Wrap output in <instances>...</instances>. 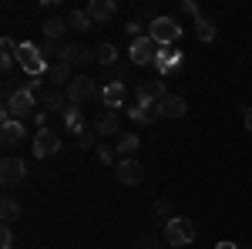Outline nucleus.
<instances>
[{
    "instance_id": "obj_34",
    "label": "nucleus",
    "mask_w": 252,
    "mask_h": 249,
    "mask_svg": "<svg viewBox=\"0 0 252 249\" xmlns=\"http://www.w3.org/2000/svg\"><path fill=\"white\" fill-rule=\"evenodd\" d=\"M242 121H246V132L252 135V108H246V115H242Z\"/></svg>"
},
{
    "instance_id": "obj_2",
    "label": "nucleus",
    "mask_w": 252,
    "mask_h": 249,
    "mask_svg": "<svg viewBox=\"0 0 252 249\" xmlns=\"http://www.w3.org/2000/svg\"><path fill=\"white\" fill-rule=\"evenodd\" d=\"M17 61H20V68H24L31 77H40L44 71H47V58H44V51H40L37 44H31V40H24V44H20Z\"/></svg>"
},
{
    "instance_id": "obj_5",
    "label": "nucleus",
    "mask_w": 252,
    "mask_h": 249,
    "mask_svg": "<svg viewBox=\"0 0 252 249\" xmlns=\"http://www.w3.org/2000/svg\"><path fill=\"white\" fill-rule=\"evenodd\" d=\"M67 98H71V105H81V101L101 98V91H97L94 77H88V74H74V81L67 84Z\"/></svg>"
},
{
    "instance_id": "obj_9",
    "label": "nucleus",
    "mask_w": 252,
    "mask_h": 249,
    "mask_svg": "<svg viewBox=\"0 0 252 249\" xmlns=\"http://www.w3.org/2000/svg\"><path fill=\"white\" fill-rule=\"evenodd\" d=\"M58 148H61V135H54L51 128H40V132L34 135V155H37V158H51Z\"/></svg>"
},
{
    "instance_id": "obj_35",
    "label": "nucleus",
    "mask_w": 252,
    "mask_h": 249,
    "mask_svg": "<svg viewBox=\"0 0 252 249\" xmlns=\"http://www.w3.org/2000/svg\"><path fill=\"white\" fill-rule=\"evenodd\" d=\"M34 118H37V125H40V128H47V111H37Z\"/></svg>"
},
{
    "instance_id": "obj_8",
    "label": "nucleus",
    "mask_w": 252,
    "mask_h": 249,
    "mask_svg": "<svg viewBox=\"0 0 252 249\" xmlns=\"http://www.w3.org/2000/svg\"><path fill=\"white\" fill-rule=\"evenodd\" d=\"M115 175L121 185H128V189H135L138 182H141V165H138L135 158H121V162H115Z\"/></svg>"
},
{
    "instance_id": "obj_4",
    "label": "nucleus",
    "mask_w": 252,
    "mask_h": 249,
    "mask_svg": "<svg viewBox=\"0 0 252 249\" xmlns=\"http://www.w3.org/2000/svg\"><path fill=\"white\" fill-rule=\"evenodd\" d=\"M165 239L172 243V246H189L195 239V222L192 219H185V215H175L165 222Z\"/></svg>"
},
{
    "instance_id": "obj_11",
    "label": "nucleus",
    "mask_w": 252,
    "mask_h": 249,
    "mask_svg": "<svg viewBox=\"0 0 252 249\" xmlns=\"http://www.w3.org/2000/svg\"><path fill=\"white\" fill-rule=\"evenodd\" d=\"M155 68L161 71V74H172V71H178V68H182V51H175V47H158Z\"/></svg>"
},
{
    "instance_id": "obj_32",
    "label": "nucleus",
    "mask_w": 252,
    "mask_h": 249,
    "mask_svg": "<svg viewBox=\"0 0 252 249\" xmlns=\"http://www.w3.org/2000/svg\"><path fill=\"white\" fill-rule=\"evenodd\" d=\"M138 249H161V243H155V239L145 236V239H138Z\"/></svg>"
},
{
    "instance_id": "obj_25",
    "label": "nucleus",
    "mask_w": 252,
    "mask_h": 249,
    "mask_svg": "<svg viewBox=\"0 0 252 249\" xmlns=\"http://www.w3.org/2000/svg\"><path fill=\"white\" fill-rule=\"evenodd\" d=\"M64 125H67V128H71V132L78 135L81 128H84V121H81V108H74V105H71V108H67V111H64Z\"/></svg>"
},
{
    "instance_id": "obj_7",
    "label": "nucleus",
    "mask_w": 252,
    "mask_h": 249,
    "mask_svg": "<svg viewBox=\"0 0 252 249\" xmlns=\"http://www.w3.org/2000/svg\"><path fill=\"white\" fill-rule=\"evenodd\" d=\"M165 95H168V91H165V81H161V77L141 81V84H138V91H135L138 105H161V98H165Z\"/></svg>"
},
{
    "instance_id": "obj_21",
    "label": "nucleus",
    "mask_w": 252,
    "mask_h": 249,
    "mask_svg": "<svg viewBox=\"0 0 252 249\" xmlns=\"http://www.w3.org/2000/svg\"><path fill=\"white\" fill-rule=\"evenodd\" d=\"M47 77H51L54 84H71V81H74V77H71V64H67V61H58V64L47 71Z\"/></svg>"
},
{
    "instance_id": "obj_26",
    "label": "nucleus",
    "mask_w": 252,
    "mask_h": 249,
    "mask_svg": "<svg viewBox=\"0 0 252 249\" xmlns=\"http://www.w3.org/2000/svg\"><path fill=\"white\" fill-rule=\"evenodd\" d=\"M94 58L101 61V64H115V61H118V47H115V44H101V47L94 51Z\"/></svg>"
},
{
    "instance_id": "obj_30",
    "label": "nucleus",
    "mask_w": 252,
    "mask_h": 249,
    "mask_svg": "<svg viewBox=\"0 0 252 249\" xmlns=\"http://www.w3.org/2000/svg\"><path fill=\"white\" fill-rule=\"evenodd\" d=\"M97 158H101V162H111V158H115V148H108V145H97Z\"/></svg>"
},
{
    "instance_id": "obj_14",
    "label": "nucleus",
    "mask_w": 252,
    "mask_h": 249,
    "mask_svg": "<svg viewBox=\"0 0 252 249\" xmlns=\"http://www.w3.org/2000/svg\"><path fill=\"white\" fill-rule=\"evenodd\" d=\"M20 138H24V121H14V118L3 121V128H0V142L10 148V145H17Z\"/></svg>"
},
{
    "instance_id": "obj_20",
    "label": "nucleus",
    "mask_w": 252,
    "mask_h": 249,
    "mask_svg": "<svg viewBox=\"0 0 252 249\" xmlns=\"http://www.w3.org/2000/svg\"><path fill=\"white\" fill-rule=\"evenodd\" d=\"M0 51H3V54H0V64H3V71H10V64L17 61L20 44H14L10 37H3V40H0Z\"/></svg>"
},
{
    "instance_id": "obj_19",
    "label": "nucleus",
    "mask_w": 252,
    "mask_h": 249,
    "mask_svg": "<svg viewBox=\"0 0 252 249\" xmlns=\"http://www.w3.org/2000/svg\"><path fill=\"white\" fill-rule=\"evenodd\" d=\"M64 31H67V20H61V17H51L47 24H44V34H47V40H51V44H61Z\"/></svg>"
},
{
    "instance_id": "obj_16",
    "label": "nucleus",
    "mask_w": 252,
    "mask_h": 249,
    "mask_svg": "<svg viewBox=\"0 0 252 249\" xmlns=\"http://www.w3.org/2000/svg\"><path fill=\"white\" fill-rule=\"evenodd\" d=\"M128 115L135 118L138 125H152V121L161 115V108H158V105H135V108H131Z\"/></svg>"
},
{
    "instance_id": "obj_22",
    "label": "nucleus",
    "mask_w": 252,
    "mask_h": 249,
    "mask_svg": "<svg viewBox=\"0 0 252 249\" xmlns=\"http://www.w3.org/2000/svg\"><path fill=\"white\" fill-rule=\"evenodd\" d=\"M195 34H198V40H215V24L209 17H198L195 20Z\"/></svg>"
},
{
    "instance_id": "obj_33",
    "label": "nucleus",
    "mask_w": 252,
    "mask_h": 249,
    "mask_svg": "<svg viewBox=\"0 0 252 249\" xmlns=\"http://www.w3.org/2000/svg\"><path fill=\"white\" fill-rule=\"evenodd\" d=\"M155 212H158V215H168V212H172V202H168V199H161V202L155 206Z\"/></svg>"
},
{
    "instance_id": "obj_12",
    "label": "nucleus",
    "mask_w": 252,
    "mask_h": 249,
    "mask_svg": "<svg viewBox=\"0 0 252 249\" xmlns=\"http://www.w3.org/2000/svg\"><path fill=\"white\" fill-rule=\"evenodd\" d=\"M121 101H125V81H111V84H104L101 88V105L104 108H121Z\"/></svg>"
},
{
    "instance_id": "obj_6",
    "label": "nucleus",
    "mask_w": 252,
    "mask_h": 249,
    "mask_svg": "<svg viewBox=\"0 0 252 249\" xmlns=\"http://www.w3.org/2000/svg\"><path fill=\"white\" fill-rule=\"evenodd\" d=\"M128 58L131 64H155L158 61V44L152 37H135L128 47Z\"/></svg>"
},
{
    "instance_id": "obj_27",
    "label": "nucleus",
    "mask_w": 252,
    "mask_h": 249,
    "mask_svg": "<svg viewBox=\"0 0 252 249\" xmlns=\"http://www.w3.org/2000/svg\"><path fill=\"white\" fill-rule=\"evenodd\" d=\"M118 152L125 155V158L131 152H138V135H121V138H118Z\"/></svg>"
},
{
    "instance_id": "obj_31",
    "label": "nucleus",
    "mask_w": 252,
    "mask_h": 249,
    "mask_svg": "<svg viewBox=\"0 0 252 249\" xmlns=\"http://www.w3.org/2000/svg\"><path fill=\"white\" fill-rule=\"evenodd\" d=\"M182 10H185V14H192L195 20L202 17V14H198V3H195V0H185V3H182Z\"/></svg>"
},
{
    "instance_id": "obj_23",
    "label": "nucleus",
    "mask_w": 252,
    "mask_h": 249,
    "mask_svg": "<svg viewBox=\"0 0 252 249\" xmlns=\"http://www.w3.org/2000/svg\"><path fill=\"white\" fill-rule=\"evenodd\" d=\"M44 108L47 111H67L64 108V95L61 91H44Z\"/></svg>"
},
{
    "instance_id": "obj_13",
    "label": "nucleus",
    "mask_w": 252,
    "mask_h": 249,
    "mask_svg": "<svg viewBox=\"0 0 252 249\" xmlns=\"http://www.w3.org/2000/svg\"><path fill=\"white\" fill-rule=\"evenodd\" d=\"M115 10H118L115 0H91V3H88V17H91V20H101V24L115 17Z\"/></svg>"
},
{
    "instance_id": "obj_1",
    "label": "nucleus",
    "mask_w": 252,
    "mask_h": 249,
    "mask_svg": "<svg viewBox=\"0 0 252 249\" xmlns=\"http://www.w3.org/2000/svg\"><path fill=\"white\" fill-rule=\"evenodd\" d=\"M37 115V98L34 91H27V88H17L10 98H3V121H24V118Z\"/></svg>"
},
{
    "instance_id": "obj_17",
    "label": "nucleus",
    "mask_w": 252,
    "mask_h": 249,
    "mask_svg": "<svg viewBox=\"0 0 252 249\" xmlns=\"http://www.w3.org/2000/svg\"><path fill=\"white\" fill-rule=\"evenodd\" d=\"M118 125H121L118 111H104V115H97L94 132H97V135H115V132H118Z\"/></svg>"
},
{
    "instance_id": "obj_10",
    "label": "nucleus",
    "mask_w": 252,
    "mask_h": 249,
    "mask_svg": "<svg viewBox=\"0 0 252 249\" xmlns=\"http://www.w3.org/2000/svg\"><path fill=\"white\" fill-rule=\"evenodd\" d=\"M24 175H27V165H24V158H14V155H7V158L0 162V178H3V185H17Z\"/></svg>"
},
{
    "instance_id": "obj_18",
    "label": "nucleus",
    "mask_w": 252,
    "mask_h": 249,
    "mask_svg": "<svg viewBox=\"0 0 252 249\" xmlns=\"http://www.w3.org/2000/svg\"><path fill=\"white\" fill-rule=\"evenodd\" d=\"M0 219H3V226H10L14 219H20V202L14 195H3V202H0Z\"/></svg>"
},
{
    "instance_id": "obj_24",
    "label": "nucleus",
    "mask_w": 252,
    "mask_h": 249,
    "mask_svg": "<svg viewBox=\"0 0 252 249\" xmlns=\"http://www.w3.org/2000/svg\"><path fill=\"white\" fill-rule=\"evenodd\" d=\"M67 27H74V31H88V27H91V17H88V10H71V17H67Z\"/></svg>"
},
{
    "instance_id": "obj_28",
    "label": "nucleus",
    "mask_w": 252,
    "mask_h": 249,
    "mask_svg": "<svg viewBox=\"0 0 252 249\" xmlns=\"http://www.w3.org/2000/svg\"><path fill=\"white\" fill-rule=\"evenodd\" d=\"M74 142H78V148H91V145H94V132H88V128H81V132L74 135Z\"/></svg>"
},
{
    "instance_id": "obj_15",
    "label": "nucleus",
    "mask_w": 252,
    "mask_h": 249,
    "mask_svg": "<svg viewBox=\"0 0 252 249\" xmlns=\"http://www.w3.org/2000/svg\"><path fill=\"white\" fill-rule=\"evenodd\" d=\"M158 108H161V115H165V118H182V115H185V101H182L178 95H165Z\"/></svg>"
},
{
    "instance_id": "obj_3",
    "label": "nucleus",
    "mask_w": 252,
    "mask_h": 249,
    "mask_svg": "<svg viewBox=\"0 0 252 249\" xmlns=\"http://www.w3.org/2000/svg\"><path fill=\"white\" fill-rule=\"evenodd\" d=\"M148 37L155 40L158 47H172L175 40L182 37V27H178L172 17H155L148 24Z\"/></svg>"
},
{
    "instance_id": "obj_29",
    "label": "nucleus",
    "mask_w": 252,
    "mask_h": 249,
    "mask_svg": "<svg viewBox=\"0 0 252 249\" xmlns=\"http://www.w3.org/2000/svg\"><path fill=\"white\" fill-rule=\"evenodd\" d=\"M0 249H14V232H10V226L0 229Z\"/></svg>"
},
{
    "instance_id": "obj_36",
    "label": "nucleus",
    "mask_w": 252,
    "mask_h": 249,
    "mask_svg": "<svg viewBox=\"0 0 252 249\" xmlns=\"http://www.w3.org/2000/svg\"><path fill=\"white\" fill-rule=\"evenodd\" d=\"M215 249H239V246H235V243H229V239H225V243H219V246H215Z\"/></svg>"
}]
</instances>
